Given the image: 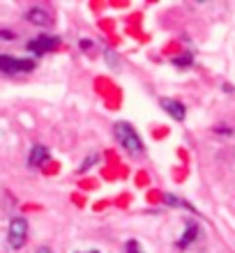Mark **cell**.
Wrapping results in <instances>:
<instances>
[{"mask_svg":"<svg viewBox=\"0 0 235 253\" xmlns=\"http://www.w3.org/2000/svg\"><path fill=\"white\" fill-rule=\"evenodd\" d=\"M88 253H99V251H88Z\"/></svg>","mask_w":235,"mask_h":253,"instance_id":"obj_17","label":"cell"},{"mask_svg":"<svg viewBox=\"0 0 235 253\" xmlns=\"http://www.w3.org/2000/svg\"><path fill=\"white\" fill-rule=\"evenodd\" d=\"M26 19L30 21V23H35V26H40V28L51 26V14H48L47 9H42V7H30V9L26 12Z\"/></svg>","mask_w":235,"mask_h":253,"instance_id":"obj_6","label":"cell"},{"mask_svg":"<svg viewBox=\"0 0 235 253\" xmlns=\"http://www.w3.org/2000/svg\"><path fill=\"white\" fill-rule=\"evenodd\" d=\"M35 69V60L30 58H16L9 53H0V72L2 74H28Z\"/></svg>","mask_w":235,"mask_h":253,"instance_id":"obj_2","label":"cell"},{"mask_svg":"<svg viewBox=\"0 0 235 253\" xmlns=\"http://www.w3.org/2000/svg\"><path fill=\"white\" fill-rule=\"evenodd\" d=\"M173 62H175L178 67H189L191 62H194V55H191V53H182L180 58H175Z\"/></svg>","mask_w":235,"mask_h":253,"instance_id":"obj_11","label":"cell"},{"mask_svg":"<svg viewBox=\"0 0 235 253\" xmlns=\"http://www.w3.org/2000/svg\"><path fill=\"white\" fill-rule=\"evenodd\" d=\"M81 48H83V51L93 48V42H90V40H81Z\"/></svg>","mask_w":235,"mask_h":253,"instance_id":"obj_15","label":"cell"},{"mask_svg":"<svg viewBox=\"0 0 235 253\" xmlns=\"http://www.w3.org/2000/svg\"><path fill=\"white\" fill-rule=\"evenodd\" d=\"M161 108L166 111L173 120H178V122H182L185 118H187V108L182 106L178 99H161Z\"/></svg>","mask_w":235,"mask_h":253,"instance_id":"obj_5","label":"cell"},{"mask_svg":"<svg viewBox=\"0 0 235 253\" xmlns=\"http://www.w3.org/2000/svg\"><path fill=\"white\" fill-rule=\"evenodd\" d=\"M113 136H115V140L120 143V147H125L127 154H132V157H141L143 154V143H141V138H139L136 129L129 125V122H115Z\"/></svg>","mask_w":235,"mask_h":253,"instance_id":"obj_1","label":"cell"},{"mask_svg":"<svg viewBox=\"0 0 235 253\" xmlns=\"http://www.w3.org/2000/svg\"><path fill=\"white\" fill-rule=\"evenodd\" d=\"M28 240V221L23 216H14L7 228V244L9 249H21Z\"/></svg>","mask_w":235,"mask_h":253,"instance_id":"obj_3","label":"cell"},{"mask_svg":"<svg viewBox=\"0 0 235 253\" xmlns=\"http://www.w3.org/2000/svg\"><path fill=\"white\" fill-rule=\"evenodd\" d=\"M97 159H99V154H90V157H88V159L79 166V173H86V170H90V168L97 164Z\"/></svg>","mask_w":235,"mask_h":253,"instance_id":"obj_10","label":"cell"},{"mask_svg":"<svg viewBox=\"0 0 235 253\" xmlns=\"http://www.w3.org/2000/svg\"><path fill=\"white\" fill-rule=\"evenodd\" d=\"M58 46H60V37H55V35H40V37H35L26 44V48L35 55H44Z\"/></svg>","mask_w":235,"mask_h":253,"instance_id":"obj_4","label":"cell"},{"mask_svg":"<svg viewBox=\"0 0 235 253\" xmlns=\"http://www.w3.org/2000/svg\"><path fill=\"white\" fill-rule=\"evenodd\" d=\"M164 203L171 207H185V210H189V212H194V207L189 205V203H185V200L175 198V196H171V193H164Z\"/></svg>","mask_w":235,"mask_h":253,"instance_id":"obj_9","label":"cell"},{"mask_svg":"<svg viewBox=\"0 0 235 253\" xmlns=\"http://www.w3.org/2000/svg\"><path fill=\"white\" fill-rule=\"evenodd\" d=\"M106 65H111V67H118V58H115V53H113V51H106Z\"/></svg>","mask_w":235,"mask_h":253,"instance_id":"obj_13","label":"cell"},{"mask_svg":"<svg viewBox=\"0 0 235 253\" xmlns=\"http://www.w3.org/2000/svg\"><path fill=\"white\" fill-rule=\"evenodd\" d=\"M47 159H48V147L47 145H33L30 157H28V166H30V168H40Z\"/></svg>","mask_w":235,"mask_h":253,"instance_id":"obj_7","label":"cell"},{"mask_svg":"<svg viewBox=\"0 0 235 253\" xmlns=\"http://www.w3.org/2000/svg\"><path fill=\"white\" fill-rule=\"evenodd\" d=\"M14 37H16V35H14L12 30H0V40H7V42H9V40H14Z\"/></svg>","mask_w":235,"mask_h":253,"instance_id":"obj_14","label":"cell"},{"mask_svg":"<svg viewBox=\"0 0 235 253\" xmlns=\"http://www.w3.org/2000/svg\"><path fill=\"white\" fill-rule=\"evenodd\" d=\"M125 251H127V253H141V251H139V242H136V240H129L127 247H125Z\"/></svg>","mask_w":235,"mask_h":253,"instance_id":"obj_12","label":"cell"},{"mask_svg":"<svg viewBox=\"0 0 235 253\" xmlns=\"http://www.w3.org/2000/svg\"><path fill=\"white\" fill-rule=\"evenodd\" d=\"M35 253H53V251H51V249H48V247H40V249H37V251H35Z\"/></svg>","mask_w":235,"mask_h":253,"instance_id":"obj_16","label":"cell"},{"mask_svg":"<svg viewBox=\"0 0 235 253\" xmlns=\"http://www.w3.org/2000/svg\"><path fill=\"white\" fill-rule=\"evenodd\" d=\"M196 237H198V223H194V221H189L187 223V230L180 235V240H178V247L180 249H187L191 247L196 242Z\"/></svg>","mask_w":235,"mask_h":253,"instance_id":"obj_8","label":"cell"}]
</instances>
